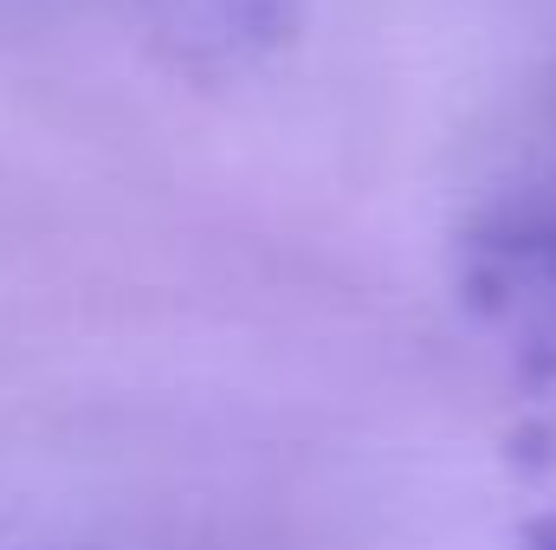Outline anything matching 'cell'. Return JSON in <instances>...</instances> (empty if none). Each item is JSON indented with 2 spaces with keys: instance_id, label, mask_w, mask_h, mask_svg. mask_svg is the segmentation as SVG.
<instances>
[{
  "instance_id": "2",
  "label": "cell",
  "mask_w": 556,
  "mask_h": 550,
  "mask_svg": "<svg viewBox=\"0 0 556 550\" xmlns=\"http://www.w3.org/2000/svg\"><path fill=\"white\" fill-rule=\"evenodd\" d=\"M525 550H556V512H551V518H538V525L525 532Z\"/></svg>"
},
{
  "instance_id": "1",
  "label": "cell",
  "mask_w": 556,
  "mask_h": 550,
  "mask_svg": "<svg viewBox=\"0 0 556 550\" xmlns=\"http://www.w3.org/2000/svg\"><path fill=\"white\" fill-rule=\"evenodd\" d=\"M466 291L511 337L556 350V208L485 221L466 240Z\"/></svg>"
}]
</instances>
